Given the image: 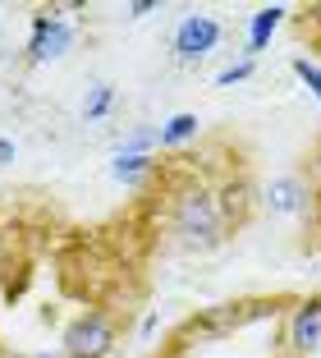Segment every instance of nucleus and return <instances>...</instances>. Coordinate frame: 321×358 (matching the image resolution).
Instances as JSON below:
<instances>
[{"label":"nucleus","mask_w":321,"mask_h":358,"mask_svg":"<svg viewBox=\"0 0 321 358\" xmlns=\"http://www.w3.org/2000/svg\"><path fill=\"white\" fill-rule=\"evenodd\" d=\"M166 230L179 248H193V253H207V248L225 243L229 216L220 207V193L211 184H202V179H179L170 189Z\"/></svg>","instance_id":"f257e3e1"},{"label":"nucleus","mask_w":321,"mask_h":358,"mask_svg":"<svg viewBox=\"0 0 321 358\" xmlns=\"http://www.w3.org/2000/svg\"><path fill=\"white\" fill-rule=\"evenodd\" d=\"M290 303H294V299H285V294L211 303V308H202V313L188 317L175 340H179V345H184V340H225V336H234V331H248V327H257V322H266V317H280Z\"/></svg>","instance_id":"f03ea898"},{"label":"nucleus","mask_w":321,"mask_h":358,"mask_svg":"<svg viewBox=\"0 0 321 358\" xmlns=\"http://www.w3.org/2000/svg\"><path fill=\"white\" fill-rule=\"evenodd\" d=\"M115 349H120V317L106 313V308H83L60 331L64 358H110Z\"/></svg>","instance_id":"7ed1b4c3"},{"label":"nucleus","mask_w":321,"mask_h":358,"mask_svg":"<svg viewBox=\"0 0 321 358\" xmlns=\"http://www.w3.org/2000/svg\"><path fill=\"white\" fill-rule=\"evenodd\" d=\"M220 37H225L220 19H211V14H184L170 46H175V60L179 64H197V60H207V55L220 46Z\"/></svg>","instance_id":"20e7f679"},{"label":"nucleus","mask_w":321,"mask_h":358,"mask_svg":"<svg viewBox=\"0 0 321 358\" xmlns=\"http://www.w3.org/2000/svg\"><path fill=\"white\" fill-rule=\"evenodd\" d=\"M69 46H73V23H64L55 10H37L32 14V32H28V60L32 64L60 60Z\"/></svg>","instance_id":"39448f33"},{"label":"nucleus","mask_w":321,"mask_h":358,"mask_svg":"<svg viewBox=\"0 0 321 358\" xmlns=\"http://www.w3.org/2000/svg\"><path fill=\"white\" fill-rule=\"evenodd\" d=\"M285 345H290L294 358L312 354L321 345V294H303L290 303V313H285Z\"/></svg>","instance_id":"423d86ee"},{"label":"nucleus","mask_w":321,"mask_h":358,"mask_svg":"<svg viewBox=\"0 0 321 358\" xmlns=\"http://www.w3.org/2000/svg\"><path fill=\"white\" fill-rule=\"evenodd\" d=\"M285 14H290L285 5H262V10H257V14L248 19V51H243L248 60H252V55H257L262 46L271 42V37H276V28L285 23Z\"/></svg>","instance_id":"0eeeda50"},{"label":"nucleus","mask_w":321,"mask_h":358,"mask_svg":"<svg viewBox=\"0 0 321 358\" xmlns=\"http://www.w3.org/2000/svg\"><path fill=\"white\" fill-rule=\"evenodd\" d=\"M266 207L271 211H308V184L299 175H285L266 189Z\"/></svg>","instance_id":"6e6552de"},{"label":"nucleus","mask_w":321,"mask_h":358,"mask_svg":"<svg viewBox=\"0 0 321 358\" xmlns=\"http://www.w3.org/2000/svg\"><path fill=\"white\" fill-rule=\"evenodd\" d=\"M110 175L120 179V184H143V179L156 175V157L152 152H115Z\"/></svg>","instance_id":"1a4fd4ad"},{"label":"nucleus","mask_w":321,"mask_h":358,"mask_svg":"<svg viewBox=\"0 0 321 358\" xmlns=\"http://www.w3.org/2000/svg\"><path fill=\"white\" fill-rule=\"evenodd\" d=\"M197 129H202V120H197L193 110H179V115H170L166 124L156 129V148H179V143L197 138Z\"/></svg>","instance_id":"9d476101"},{"label":"nucleus","mask_w":321,"mask_h":358,"mask_svg":"<svg viewBox=\"0 0 321 358\" xmlns=\"http://www.w3.org/2000/svg\"><path fill=\"white\" fill-rule=\"evenodd\" d=\"M110 106H115V87L110 83H97L92 92H87V101H83V120H87V124H97V120L110 115Z\"/></svg>","instance_id":"9b49d317"},{"label":"nucleus","mask_w":321,"mask_h":358,"mask_svg":"<svg viewBox=\"0 0 321 358\" xmlns=\"http://www.w3.org/2000/svg\"><path fill=\"white\" fill-rule=\"evenodd\" d=\"M294 74H299V83L308 87L312 96H321V64L308 60V55H294Z\"/></svg>","instance_id":"f8f14e48"},{"label":"nucleus","mask_w":321,"mask_h":358,"mask_svg":"<svg viewBox=\"0 0 321 358\" xmlns=\"http://www.w3.org/2000/svg\"><path fill=\"white\" fill-rule=\"evenodd\" d=\"M252 69H257V60H238V64H229V69H220V74H216V87L243 83V78H252Z\"/></svg>","instance_id":"ddd939ff"},{"label":"nucleus","mask_w":321,"mask_h":358,"mask_svg":"<svg viewBox=\"0 0 321 358\" xmlns=\"http://www.w3.org/2000/svg\"><path fill=\"white\" fill-rule=\"evenodd\" d=\"M0 358H64L60 349H37V354H14V349H0Z\"/></svg>","instance_id":"4468645a"},{"label":"nucleus","mask_w":321,"mask_h":358,"mask_svg":"<svg viewBox=\"0 0 321 358\" xmlns=\"http://www.w3.org/2000/svg\"><path fill=\"white\" fill-rule=\"evenodd\" d=\"M152 10H156V0H134V5H129L134 19H143V14H152Z\"/></svg>","instance_id":"2eb2a0df"},{"label":"nucleus","mask_w":321,"mask_h":358,"mask_svg":"<svg viewBox=\"0 0 321 358\" xmlns=\"http://www.w3.org/2000/svg\"><path fill=\"white\" fill-rule=\"evenodd\" d=\"M10 161H14V143H10V138H0V166H10Z\"/></svg>","instance_id":"dca6fc26"},{"label":"nucleus","mask_w":321,"mask_h":358,"mask_svg":"<svg viewBox=\"0 0 321 358\" xmlns=\"http://www.w3.org/2000/svg\"><path fill=\"white\" fill-rule=\"evenodd\" d=\"M5 257H10V230L0 225V266H5Z\"/></svg>","instance_id":"f3484780"},{"label":"nucleus","mask_w":321,"mask_h":358,"mask_svg":"<svg viewBox=\"0 0 321 358\" xmlns=\"http://www.w3.org/2000/svg\"><path fill=\"white\" fill-rule=\"evenodd\" d=\"M317 46H321V14H317Z\"/></svg>","instance_id":"a211bd4d"},{"label":"nucleus","mask_w":321,"mask_h":358,"mask_svg":"<svg viewBox=\"0 0 321 358\" xmlns=\"http://www.w3.org/2000/svg\"><path fill=\"white\" fill-rule=\"evenodd\" d=\"M156 358H175V354H156Z\"/></svg>","instance_id":"6ab92c4d"},{"label":"nucleus","mask_w":321,"mask_h":358,"mask_svg":"<svg viewBox=\"0 0 321 358\" xmlns=\"http://www.w3.org/2000/svg\"><path fill=\"white\" fill-rule=\"evenodd\" d=\"M276 358H294V354H276Z\"/></svg>","instance_id":"aec40b11"}]
</instances>
